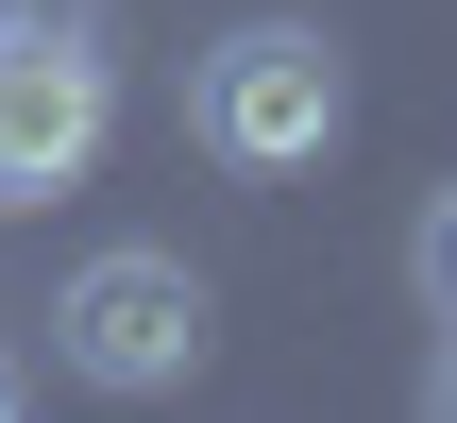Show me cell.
<instances>
[{"instance_id": "obj_5", "label": "cell", "mask_w": 457, "mask_h": 423, "mask_svg": "<svg viewBox=\"0 0 457 423\" xmlns=\"http://www.w3.org/2000/svg\"><path fill=\"white\" fill-rule=\"evenodd\" d=\"M424 407H441V423H457V322H441V356H424Z\"/></svg>"}, {"instance_id": "obj_2", "label": "cell", "mask_w": 457, "mask_h": 423, "mask_svg": "<svg viewBox=\"0 0 457 423\" xmlns=\"http://www.w3.org/2000/svg\"><path fill=\"white\" fill-rule=\"evenodd\" d=\"M204 271L187 254H153V237H102L68 288H51V356L85 373V390H187L204 373Z\"/></svg>"}, {"instance_id": "obj_4", "label": "cell", "mask_w": 457, "mask_h": 423, "mask_svg": "<svg viewBox=\"0 0 457 423\" xmlns=\"http://www.w3.org/2000/svg\"><path fill=\"white\" fill-rule=\"evenodd\" d=\"M407 288H424V322H457V187H424V220H407Z\"/></svg>"}, {"instance_id": "obj_7", "label": "cell", "mask_w": 457, "mask_h": 423, "mask_svg": "<svg viewBox=\"0 0 457 423\" xmlns=\"http://www.w3.org/2000/svg\"><path fill=\"white\" fill-rule=\"evenodd\" d=\"M0 17H51V0H0Z\"/></svg>"}, {"instance_id": "obj_1", "label": "cell", "mask_w": 457, "mask_h": 423, "mask_svg": "<svg viewBox=\"0 0 457 423\" xmlns=\"http://www.w3.org/2000/svg\"><path fill=\"white\" fill-rule=\"evenodd\" d=\"M339 119H356V85H339V34H305V17H237L204 68H187V136L220 153V170H322L339 153Z\"/></svg>"}, {"instance_id": "obj_6", "label": "cell", "mask_w": 457, "mask_h": 423, "mask_svg": "<svg viewBox=\"0 0 457 423\" xmlns=\"http://www.w3.org/2000/svg\"><path fill=\"white\" fill-rule=\"evenodd\" d=\"M17 407H34V373H17V356H0V423H17Z\"/></svg>"}, {"instance_id": "obj_3", "label": "cell", "mask_w": 457, "mask_h": 423, "mask_svg": "<svg viewBox=\"0 0 457 423\" xmlns=\"http://www.w3.org/2000/svg\"><path fill=\"white\" fill-rule=\"evenodd\" d=\"M102 136H119V68H102L68 17H0V203L85 187Z\"/></svg>"}]
</instances>
